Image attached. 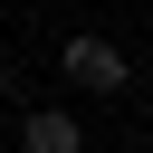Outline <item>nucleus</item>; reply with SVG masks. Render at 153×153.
Here are the masks:
<instances>
[{"mask_svg":"<svg viewBox=\"0 0 153 153\" xmlns=\"http://www.w3.org/2000/svg\"><path fill=\"white\" fill-rule=\"evenodd\" d=\"M19 153H86V124L67 105H29L19 115Z\"/></svg>","mask_w":153,"mask_h":153,"instance_id":"2","label":"nucleus"},{"mask_svg":"<svg viewBox=\"0 0 153 153\" xmlns=\"http://www.w3.org/2000/svg\"><path fill=\"white\" fill-rule=\"evenodd\" d=\"M57 67H67V86H96V96H124V86H134L124 48H115V38H96V29H86V38H67V48H57Z\"/></svg>","mask_w":153,"mask_h":153,"instance_id":"1","label":"nucleus"}]
</instances>
